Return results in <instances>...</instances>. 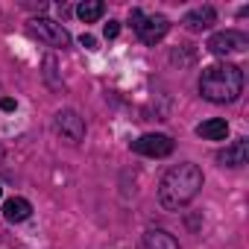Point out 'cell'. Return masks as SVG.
<instances>
[{
	"label": "cell",
	"instance_id": "obj_1",
	"mask_svg": "<svg viewBox=\"0 0 249 249\" xmlns=\"http://www.w3.org/2000/svg\"><path fill=\"white\" fill-rule=\"evenodd\" d=\"M202 182H205L202 170L196 164H191V161L170 167L161 176V182H159V202H161V208L164 211L188 208L196 199V194L202 191Z\"/></svg>",
	"mask_w": 249,
	"mask_h": 249
},
{
	"label": "cell",
	"instance_id": "obj_2",
	"mask_svg": "<svg viewBox=\"0 0 249 249\" xmlns=\"http://www.w3.org/2000/svg\"><path fill=\"white\" fill-rule=\"evenodd\" d=\"M243 91V71L231 62H217L202 68L199 94L208 103H234Z\"/></svg>",
	"mask_w": 249,
	"mask_h": 249
},
{
	"label": "cell",
	"instance_id": "obj_3",
	"mask_svg": "<svg viewBox=\"0 0 249 249\" xmlns=\"http://www.w3.org/2000/svg\"><path fill=\"white\" fill-rule=\"evenodd\" d=\"M27 33L33 36V38H38V41H44L47 47H68L71 44V36H68V30L59 24V21H50V18H33L30 24H27Z\"/></svg>",
	"mask_w": 249,
	"mask_h": 249
},
{
	"label": "cell",
	"instance_id": "obj_4",
	"mask_svg": "<svg viewBox=\"0 0 249 249\" xmlns=\"http://www.w3.org/2000/svg\"><path fill=\"white\" fill-rule=\"evenodd\" d=\"M173 147H176L173 138L164 135V132H147V135H141V138L132 141V153L147 156V159H164V156L173 153Z\"/></svg>",
	"mask_w": 249,
	"mask_h": 249
},
{
	"label": "cell",
	"instance_id": "obj_5",
	"mask_svg": "<svg viewBox=\"0 0 249 249\" xmlns=\"http://www.w3.org/2000/svg\"><path fill=\"white\" fill-rule=\"evenodd\" d=\"M246 44H249V38H246L243 33H237V30L214 33V36L208 38V50H211L214 56H231V53H240V50H246Z\"/></svg>",
	"mask_w": 249,
	"mask_h": 249
},
{
	"label": "cell",
	"instance_id": "obj_6",
	"mask_svg": "<svg viewBox=\"0 0 249 249\" xmlns=\"http://www.w3.org/2000/svg\"><path fill=\"white\" fill-rule=\"evenodd\" d=\"M56 132H59L65 141L79 144V141L85 138V120H82L73 108H62V111L56 114Z\"/></svg>",
	"mask_w": 249,
	"mask_h": 249
},
{
	"label": "cell",
	"instance_id": "obj_7",
	"mask_svg": "<svg viewBox=\"0 0 249 249\" xmlns=\"http://www.w3.org/2000/svg\"><path fill=\"white\" fill-rule=\"evenodd\" d=\"M167 30H170V21L164 15H144V21L135 27V33L144 44H159L167 36Z\"/></svg>",
	"mask_w": 249,
	"mask_h": 249
},
{
	"label": "cell",
	"instance_id": "obj_8",
	"mask_svg": "<svg viewBox=\"0 0 249 249\" xmlns=\"http://www.w3.org/2000/svg\"><path fill=\"white\" fill-rule=\"evenodd\" d=\"M182 24H185V30H191V33H205V30H211V27L217 24V9H214V6H196V9H191V12L182 18Z\"/></svg>",
	"mask_w": 249,
	"mask_h": 249
},
{
	"label": "cell",
	"instance_id": "obj_9",
	"mask_svg": "<svg viewBox=\"0 0 249 249\" xmlns=\"http://www.w3.org/2000/svg\"><path fill=\"white\" fill-rule=\"evenodd\" d=\"M246 161H249V141L246 138H237L231 147L217 153V164L220 167H243Z\"/></svg>",
	"mask_w": 249,
	"mask_h": 249
},
{
	"label": "cell",
	"instance_id": "obj_10",
	"mask_svg": "<svg viewBox=\"0 0 249 249\" xmlns=\"http://www.w3.org/2000/svg\"><path fill=\"white\" fill-rule=\"evenodd\" d=\"M141 246L144 249H179V240L164 229H147L141 237Z\"/></svg>",
	"mask_w": 249,
	"mask_h": 249
},
{
	"label": "cell",
	"instance_id": "obj_11",
	"mask_svg": "<svg viewBox=\"0 0 249 249\" xmlns=\"http://www.w3.org/2000/svg\"><path fill=\"white\" fill-rule=\"evenodd\" d=\"M30 214H33V205H30V199H24V196H12V199L3 202V217H6L9 223H24Z\"/></svg>",
	"mask_w": 249,
	"mask_h": 249
},
{
	"label": "cell",
	"instance_id": "obj_12",
	"mask_svg": "<svg viewBox=\"0 0 249 249\" xmlns=\"http://www.w3.org/2000/svg\"><path fill=\"white\" fill-rule=\"evenodd\" d=\"M196 135L205 138V141H226L229 123L223 117H211V120H205V123H199V126H196Z\"/></svg>",
	"mask_w": 249,
	"mask_h": 249
},
{
	"label": "cell",
	"instance_id": "obj_13",
	"mask_svg": "<svg viewBox=\"0 0 249 249\" xmlns=\"http://www.w3.org/2000/svg\"><path fill=\"white\" fill-rule=\"evenodd\" d=\"M103 12H106V3H103V0H85V3L76 6V15H79V21H85V24L100 21Z\"/></svg>",
	"mask_w": 249,
	"mask_h": 249
},
{
	"label": "cell",
	"instance_id": "obj_14",
	"mask_svg": "<svg viewBox=\"0 0 249 249\" xmlns=\"http://www.w3.org/2000/svg\"><path fill=\"white\" fill-rule=\"evenodd\" d=\"M44 82L53 88V91H62L65 88V82L59 79V62H56V56L50 53V56H44Z\"/></svg>",
	"mask_w": 249,
	"mask_h": 249
},
{
	"label": "cell",
	"instance_id": "obj_15",
	"mask_svg": "<svg viewBox=\"0 0 249 249\" xmlns=\"http://www.w3.org/2000/svg\"><path fill=\"white\" fill-rule=\"evenodd\" d=\"M103 33H106V38H117V33H120V24H117V21H108Z\"/></svg>",
	"mask_w": 249,
	"mask_h": 249
},
{
	"label": "cell",
	"instance_id": "obj_16",
	"mask_svg": "<svg viewBox=\"0 0 249 249\" xmlns=\"http://www.w3.org/2000/svg\"><path fill=\"white\" fill-rule=\"evenodd\" d=\"M79 44H82L85 50H97V38H94V36H82V38H79Z\"/></svg>",
	"mask_w": 249,
	"mask_h": 249
},
{
	"label": "cell",
	"instance_id": "obj_17",
	"mask_svg": "<svg viewBox=\"0 0 249 249\" xmlns=\"http://www.w3.org/2000/svg\"><path fill=\"white\" fill-rule=\"evenodd\" d=\"M0 108H3V111H15V108H18V103H15L12 97H3V100H0Z\"/></svg>",
	"mask_w": 249,
	"mask_h": 249
},
{
	"label": "cell",
	"instance_id": "obj_18",
	"mask_svg": "<svg viewBox=\"0 0 249 249\" xmlns=\"http://www.w3.org/2000/svg\"><path fill=\"white\" fill-rule=\"evenodd\" d=\"M0 159H3V147H0Z\"/></svg>",
	"mask_w": 249,
	"mask_h": 249
},
{
	"label": "cell",
	"instance_id": "obj_19",
	"mask_svg": "<svg viewBox=\"0 0 249 249\" xmlns=\"http://www.w3.org/2000/svg\"><path fill=\"white\" fill-rule=\"evenodd\" d=\"M0 196H3V188H0Z\"/></svg>",
	"mask_w": 249,
	"mask_h": 249
}]
</instances>
